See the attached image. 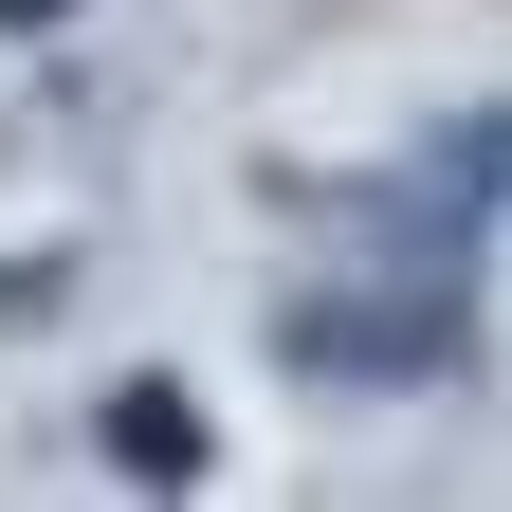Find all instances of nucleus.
Here are the masks:
<instances>
[{
	"label": "nucleus",
	"mask_w": 512,
	"mask_h": 512,
	"mask_svg": "<svg viewBox=\"0 0 512 512\" xmlns=\"http://www.w3.org/2000/svg\"><path fill=\"white\" fill-rule=\"evenodd\" d=\"M110 458L147 476V494H183V476H202V421H183V384H128V403H110Z\"/></svg>",
	"instance_id": "1"
},
{
	"label": "nucleus",
	"mask_w": 512,
	"mask_h": 512,
	"mask_svg": "<svg viewBox=\"0 0 512 512\" xmlns=\"http://www.w3.org/2000/svg\"><path fill=\"white\" fill-rule=\"evenodd\" d=\"M0 19H55V0H0Z\"/></svg>",
	"instance_id": "2"
}]
</instances>
